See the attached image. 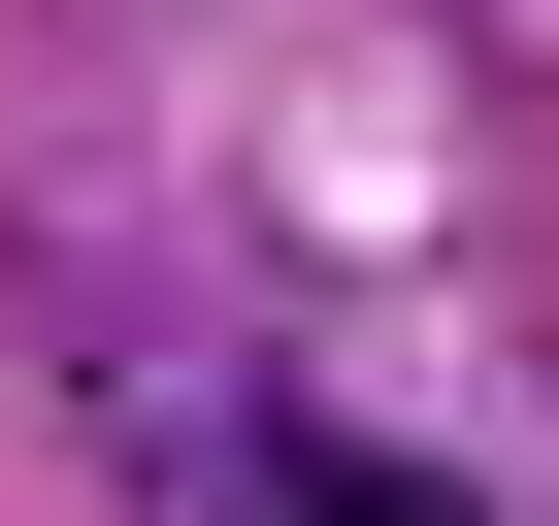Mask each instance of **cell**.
Returning <instances> with one entry per match:
<instances>
[{
	"label": "cell",
	"mask_w": 559,
	"mask_h": 526,
	"mask_svg": "<svg viewBox=\"0 0 559 526\" xmlns=\"http://www.w3.org/2000/svg\"><path fill=\"white\" fill-rule=\"evenodd\" d=\"M230 493H263V526H493V493L395 461V428H230Z\"/></svg>",
	"instance_id": "6da1fadb"
}]
</instances>
